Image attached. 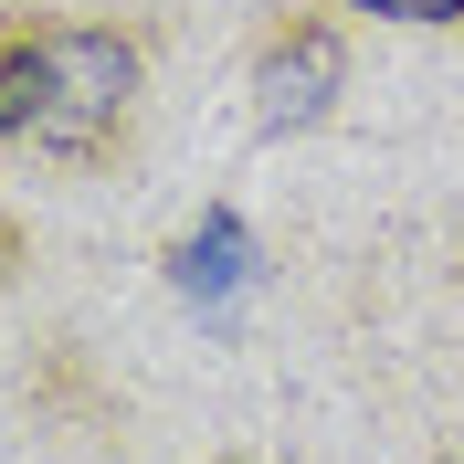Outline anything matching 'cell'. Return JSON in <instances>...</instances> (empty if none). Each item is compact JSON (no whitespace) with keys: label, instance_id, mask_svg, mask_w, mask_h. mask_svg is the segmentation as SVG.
<instances>
[{"label":"cell","instance_id":"obj_1","mask_svg":"<svg viewBox=\"0 0 464 464\" xmlns=\"http://www.w3.org/2000/svg\"><path fill=\"white\" fill-rule=\"evenodd\" d=\"M159 32L127 11H43V106H32V159L106 169L138 138V95Z\"/></svg>","mask_w":464,"mask_h":464},{"label":"cell","instance_id":"obj_2","mask_svg":"<svg viewBox=\"0 0 464 464\" xmlns=\"http://www.w3.org/2000/svg\"><path fill=\"white\" fill-rule=\"evenodd\" d=\"M243 85H254V127L264 138H306L327 127L348 95V11L338 0H285L254 22V53H243Z\"/></svg>","mask_w":464,"mask_h":464},{"label":"cell","instance_id":"obj_3","mask_svg":"<svg viewBox=\"0 0 464 464\" xmlns=\"http://www.w3.org/2000/svg\"><path fill=\"white\" fill-rule=\"evenodd\" d=\"M254 275H264V243L243 232V211H232V201H211L201 222L169 243V285L190 295V306H232Z\"/></svg>","mask_w":464,"mask_h":464},{"label":"cell","instance_id":"obj_4","mask_svg":"<svg viewBox=\"0 0 464 464\" xmlns=\"http://www.w3.org/2000/svg\"><path fill=\"white\" fill-rule=\"evenodd\" d=\"M32 106H43V11L0 0V148H32Z\"/></svg>","mask_w":464,"mask_h":464},{"label":"cell","instance_id":"obj_5","mask_svg":"<svg viewBox=\"0 0 464 464\" xmlns=\"http://www.w3.org/2000/svg\"><path fill=\"white\" fill-rule=\"evenodd\" d=\"M348 22H411V32H464V0H338Z\"/></svg>","mask_w":464,"mask_h":464}]
</instances>
